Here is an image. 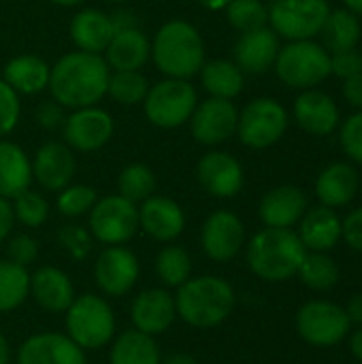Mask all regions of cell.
<instances>
[{"label": "cell", "instance_id": "obj_55", "mask_svg": "<svg viewBox=\"0 0 362 364\" xmlns=\"http://www.w3.org/2000/svg\"><path fill=\"white\" fill-rule=\"evenodd\" d=\"M196 2L207 11H222V9H226V4L230 0H196Z\"/></svg>", "mask_w": 362, "mask_h": 364}, {"label": "cell", "instance_id": "obj_41", "mask_svg": "<svg viewBox=\"0 0 362 364\" xmlns=\"http://www.w3.org/2000/svg\"><path fill=\"white\" fill-rule=\"evenodd\" d=\"M98 200L96 190L90 186H66L58 192L55 207L64 218H81L92 211L94 203Z\"/></svg>", "mask_w": 362, "mask_h": 364}, {"label": "cell", "instance_id": "obj_56", "mask_svg": "<svg viewBox=\"0 0 362 364\" xmlns=\"http://www.w3.org/2000/svg\"><path fill=\"white\" fill-rule=\"evenodd\" d=\"M344 9L352 11L354 15H362V0H344Z\"/></svg>", "mask_w": 362, "mask_h": 364}, {"label": "cell", "instance_id": "obj_22", "mask_svg": "<svg viewBox=\"0 0 362 364\" xmlns=\"http://www.w3.org/2000/svg\"><path fill=\"white\" fill-rule=\"evenodd\" d=\"M139 226L147 237L169 243L183 232L186 215L173 198L151 194L139 207Z\"/></svg>", "mask_w": 362, "mask_h": 364}, {"label": "cell", "instance_id": "obj_21", "mask_svg": "<svg viewBox=\"0 0 362 364\" xmlns=\"http://www.w3.org/2000/svg\"><path fill=\"white\" fill-rule=\"evenodd\" d=\"M280 36L269 28H258L252 32H243L235 43V64L250 75H265L273 68L280 53Z\"/></svg>", "mask_w": 362, "mask_h": 364}, {"label": "cell", "instance_id": "obj_45", "mask_svg": "<svg viewBox=\"0 0 362 364\" xmlns=\"http://www.w3.org/2000/svg\"><path fill=\"white\" fill-rule=\"evenodd\" d=\"M358 73H362V53L358 49L331 53V75H335L344 81Z\"/></svg>", "mask_w": 362, "mask_h": 364}, {"label": "cell", "instance_id": "obj_10", "mask_svg": "<svg viewBox=\"0 0 362 364\" xmlns=\"http://www.w3.org/2000/svg\"><path fill=\"white\" fill-rule=\"evenodd\" d=\"M297 333L314 348H335L348 339L352 322L346 309L331 301H307L297 311Z\"/></svg>", "mask_w": 362, "mask_h": 364}, {"label": "cell", "instance_id": "obj_2", "mask_svg": "<svg viewBox=\"0 0 362 364\" xmlns=\"http://www.w3.org/2000/svg\"><path fill=\"white\" fill-rule=\"evenodd\" d=\"M151 60L164 77L190 81L207 62L201 32L186 19L162 23L151 41Z\"/></svg>", "mask_w": 362, "mask_h": 364}, {"label": "cell", "instance_id": "obj_27", "mask_svg": "<svg viewBox=\"0 0 362 364\" xmlns=\"http://www.w3.org/2000/svg\"><path fill=\"white\" fill-rule=\"evenodd\" d=\"M30 294L45 311L51 314H64L75 301V290L68 275L53 267H43L30 275Z\"/></svg>", "mask_w": 362, "mask_h": 364}, {"label": "cell", "instance_id": "obj_11", "mask_svg": "<svg viewBox=\"0 0 362 364\" xmlns=\"http://www.w3.org/2000/svg\"><path fill=\"white\" fill-rule=\"evenodd\" d=\"M139 230V207L119 194L98 198L90 211V232L105 245H124Z\"/></svg>", "mask_w": 362, "mask_h": 364}, {"label": "cell", "instance_id": "obj_37", "mask_svg": "<svg viewBox=\"0 0 362 364\" xmlns=\"http://www.w3.org/2000/svg\"><path fill=\"white\" fill-rule=\"evenodd\" d=\"M117 190L119 196H124L126 200L139 205L145 198H149L156 190V175L147 164L141 162H132L128 166L122 168L119 177H117Z\"/></svg>", "mask_w": 362, "mask_h": 364}, {"label": "cell", "instance_id": "obj_33", "mask_svg": "<svg viewBox=\"0 0 362 364\" xmlns=\"http://www.w3.org/2000/svg\"><path fill=\"white\" fill-rule=\"evenodd\" d=\"M160 360L154 337L137 328L122 333L111 348V364H160Z\"/></svg>", "mask_w": 362, "mask_h": 364}, {"label": "cell", "instance_id": "obj_3", "mask_svg": "<svg viewBox=\"0 0 362 364\" xmlns=\"http://www.w3.org/2000/svg\"><path fill=\"white\" fill-rule=\"evenodd\" d=\"M307 250L292 228H262L250 239L247 264L265 282L280 284L297 277Z\"/></svg>", "mask_w": 362, "mask_h": 364}, {"label": "cell", "instance_id": "obj_8", "mask_svg": "<svg viewBox=\"0 0 362 364\" xmlns=\"http://www.w3.org/2000/svg\"><path fill=\"white\" fill-rule=\"evenodd\" d=\"M290 124L286 107L269 96L250 100L239 111L237 136L250 149H269L282 141Z\"/></svg>", "mask_w": 362, "mask_h": 364}, {"label": "cell", "instance_id": "obj_36", "mask_svg": "<svg viewBox=\"0 0 362 364\" xmlns=\"http://www.w3.org/2000/svg\"><path fill=\"white\" fill-rule=\"evenodd\" d=\"M147 90H149V83L141 70H111L107 94L115 102L124 107L143 105Z\"/></svg>", "mask_w": 362, "mask_h": 364}, {"label": "cell", "instance_id": "obj_15", "mask_svg": "<svg viewBox=\"0 0 362 364\" xmlns=\"http://www.w3.org/2000/svg\"><path fill=\"white\" fill-rule=\"evenodd\" d=\"M245 243V226L233 211L220 209L211 213L201 230L203 252L215 262L233 260Z\"/></svg>", "mask_w": 362, "mask_h": 364}, {"label": "cell", "instance_id": "obj_6", "mask_svg": "<svg viewBox=\"0 0 362 364\" xmlns=\"http://www.w3.org/2000/svg\"><path fill=\"white\" fill-rule=\"evenodd\" d=\"M198 105L196 90L186 79H162L149 85L143 100V111L149 124L162 130H173L190 122Z\"/></svg>", "mask_w": 362, "mask_h": 364}, {"label": "cell", "instance_id": "obj_34", "mask_svg": "<svg viewBox=\"0 0 362 364\" xmlns=\"http://www.w3.org/2000/svg\"><path fill=\"white\" fill-rule=\"evenodd\" d=\"M297 277L314 292H329L339 284V267L337 262L322 252H307Z\"/></svg>", "mask_w": 362, "mask_h": 364}, {"label": "cell", "instance_id": "obj_17", "mask_svg": "<svg viewBox=\"0 0 362 364\" xmlns=\"http://www.w3.org/2000/svg\"><path fill=\"white\" fill-rule=\"evenodd\" d=\"M94 277L107 296H122L130 292L139 279V260L130 250L109 245L96 260Z\"/></svg>", "mask_w": 362, "mask_h": 364}, {"label": "cell", "instance_id": "obj_5", "mask_svg": "<svg viewBox=\"0 0 362 364\" xmlns=\"http://www.w3.org/2000/svg\"><path fill=\"white\" fill-rule=\"evenodd\" d=\"M273 68L288 87L312 90L331 77V53L314 38L288 41L280 47Z\"/></svg>", "mask_w": 362, "mask_h": 364}, {"label": "cell", "instance_id": "obj_18", "mask_svg": "<svg viewBox=\"0 0 362 364\" xmlns=\"http://www.w3.org/2000/svg\"><path fill=\"white\" fill-rule=\"evenodd\" d=\"M32 177L41 188L49 192H60L70 186L75 177V156L66 143L47 141L43 143L32 160Z\"/></svg>", "mask_w": 362, "mask_h": 364}, {"label": "cell", "instance_id": "obj_44", "mask_svg": "<svg viewBox=\"0 0 362 364\" xmlns=\"http://www.w3.org/2000/svg\"><path fill=\"white\" fill-rule=\"evenodd\" d=\"M60 243L62 247L75 258V260H83L90 250H92V241H90V235L83 226H77V224H70V226H64L60 230Z\"/></svg>", "mask_w": 362, "mask_h": 364}, {"label": "cell", "instance_id": "obj_16", "mask_svg": "<svg viewBox=\"0 0 362 364\" xmlns=\"http://www.w3.org/2000/svg\"><path fill=\"white\" fill-rule=\"evenodd\" d=\"M297 126L312 136H329L341 124V113L335 98L318 87L303 90L292 107Z\"/></svg>", "mask_w": 362, "mask_h": 364}, {"label": "cell", "instance_id": "obj_14", "mask_svg": "<svg viewBox=\"0 0 362 364\" xmlns=\"http://www.w3.org/2000/svg\"><path fill=\"white\" fill-rule=\"evenodd\" d=\"M196 177L201 188L215 198H235L245 181L241 162L233 154L220 149H213L198 160Z\"/></svg>", "mask_w": 362, "mask_h": 364}, {"label": "cell", "instance_id": "obj_25", "mask_svg": "<svg viewBox=\"0 0 362 364\" xmlns=\"http://www.w3.org/2000/svg\"><path fill=\"white\" fill-rule=\"evenodd\" d=\"M297 235L307 252L329 254L341 241V218L337 209L324 205L309 207L299 222Z\"/></svg>", "mask_w": 362, "mask_h": 364}, {"label": "cell", "instance_id": "obj_4", "mask_svg": "<svg viewBox=\"0 0 362 364\" xmlns=\"http://www.w3.org/2000/svg\"><path fill=\"white\" fill-rule=\"evenodd\" d=\"M237 296L233 286L215 275L188 279L175 296L177 316L194 328H213L222 324L235 309Z\"/></svg>", "mask_w": 362, "mask_h": 364}, {"label": "cell", "instance_id": "obj_29", "mask_svg": "<svg viewBox=\"0 0 362 364\" xmlns=\"http://www.w3.org/2000/svg\"><path fill=\"white\" fill-rule=\"evenodd\" d=\"M49 73L51 66L34 55V53H21L11 58L4 68H2V81L17 94H38L43 90H47L49 85Z\"/></svg>", "mask_w": 362, "mask_h": 364}, {"label": "cell", "instance_id": "obj_50", "mask_svg": "<svg viewBox=\"0 0 362 364\" xmlns=\"http://www.w3.org/2000/svg\"><path fill=\"white\" fill-rule=\"evenodd\" d=\"M13 222H15V215H13L11 200L0 196V243L9 237V232L13 228Z\"/></svg>", "mask_w": 362, "mask_h": 364}, {"label": "cell", "instance_id": "obj_40", "mask_svg": "<svg viewBox=\"0 0 362 364\" xmlns=\"http://www.w3.org/2000/svg\"><path fill=\"white\" fill-rule=\"evenodd\" d=\"M11 207H13L15 220H19L28 228H38L49 218V203L38 192H32L30 188L21 192L19 196H15Z\"/></svg>", "mask_w": 362, "mask_h": 364}, {"label": "cell", "instance_id": "obj_43", "mask_svg": "<svg viewBox=\"0 0 362 364\" xmlns=\"http://www.w3.org/2000/svg\"><path fill=\"white\" fill-rule=\"evenodd\" d=\"M21 105H19V94L13 92L2 79H0V139L11 134L19 122Z\"/></svg>", "mask_w": 362, "mask_h": 364}, {"label": "cell", "instance_id": "obj_19", "mask_svg": "<svg viewBox=\"0 0 362 364\" xmlns=\"http://www.w3.org/2000/svg\"><path fill=\"white\" fill-rule=\"evenodd\" d=\"M307 209V194L292 183H284L262 196L258 205V218L267 228H292L301 222Z\"/></svg>", "mask_w": 362, "mask_h": 364}, {"label": "cell", "instance_id": "obj_30", "mask_svg": "<svg viewBox=\"0 0 362 364\" xmlns=\"http://www.w3.org/2000/svg\"><path fill=\"white\" fill-rule=\"evenodd\" d=\"M32 160L13 141L0 139V196L13 200L32 183Z\"/></svg>", "mask_w": 362, "mask_h": 364}, {"label": "cell", "instance_id": "obj_7", "mask_svg": "<svg viewBox=\"0 0 362 364\" xmlns=\"http://www.w3.org/2000/svg\"><path fill=\"white\" fill-rule=\"evenodd\" d=\"M66 314V335L81 350H98L113 339L115 316L109 303L96 294H83L70 303Z\"/></svg>", "mask_w": 362, "mask_h": 364}, {"label": "cell", "instance_id": "obj_47", "mask_svg": "<svg viewBox=\"0 0 362 364\" xmlns=\"http://www.w3.org/2000/svg\"><path fill=\"white\" fill-rule=\"evenodd\" d=\"M34 117H36V124L43 130H60L64 126V119H66V109L60 102H55L53 98L51 100H43L36 107Z\"/></svg>", "mask_w": 362, "mask_h": 364}, {"label": "cell", "instance_id": "obj_42", "mask_svg": "<svg viewBox=\"0 0 362 364\" xmlns=\"http://www.w3.org/2000/svg\"><path fill=\"white\" fill-rule=\"evenodd\" d=\"M339 145L352 164L362 166V111L352 113L339 124Z\"/></svg>", "mask_w": 362, "mask_h": 364}, {"label": "cell", "instance_id": "obj_23", "mask_svg": "<svg viewBox=\"0 0 362 364\" xmlns=\"http://www.w3.org/2000/svg\"><path fill=\"white\" fill-rule=\"evenodd\" d=\"M130 318L137 331L145 333V335H160L166 333L173 324V320L177 318V309H175V299L162 290V288H149L143 290L130 307Z\"/></svg>", "mask_w": 362, "mask_h": 364}, {"label": "cell", "instance_id": "obj_57", "mask_svg": "<svg viewBox=\"0 0 362 364\" xmlns=\"http://www.w3.org/2000/svg\"><path fill=\"white\" fill-rule=\"evenodd\" d=\"M0 364H9V341L0 333Z\"/></svg>", "mask_w": 362, "mask_h": 364}, {"label": "cell", "instance_id": "obj_59", "mask_svg": "<svg viewBox=\"0 0 362 364\" xmlns=\"http://www.w3.org/2000/svg\"><path fill=\"white\" fill-rule=\"evenodd\" d=\"M107 2H115L117 4V2H124V0H107Z\"/></svg>", "mask_w": 362, "mask_h": 364}, {"label": "cell", "instance_id": "obj_26", "mask_svg": "<svg viewBox=\"0 0 362 364\" xmlns=\"http://www.w3.org/2000/svg\"><path fill=\"white\" fill-rule=\"evenodd\" d=\"M70 38L79 51L90 53H105L107 45L111 43L115 30L111 23V17L102 13L100 9H81L70 19Z\"/></svg>", "mask_w": 362, "mask_h": 364}, {"label": "cell", "instance_id": "obj_24", "mask_svg": "<svg viewBox=\"0 0 362 364\" xmlns=\"http://www.w3.org/2000/svg\"><path fill=\"white\" fill-rule=\"evenodd\" d=\"M361 188L358 171L352 162H333L324 166L316 179V196L320 205L331 209L348 207Z\"/></svg>", "mask_w": 362, "mask_h": 364}, {"label": "cell", "instance_id": "obj_20", "mask_svg": "<svg viewBox=\"0 0 362 364\" xmlns=\"http://www.w3.org/2000/svg\"><path fill=\"white\" fill-rule=\"evenodd\" d=\"M17 364H85V354L68 335L38 333L23 341Z\"/></svg>", "mask_w": 362, "mask_h": 364}, {"label": "cell", "instance_id": "obj_13", "mask_svg": "<svg viewBox=\"0 0 362 364\" xmlns=\"http://www.w3.org/2000/svg\"><path fill=\"white\" fill-rule=\"evenodd\" d=\"M237 122L239 109L233 100L209 96L207 100L196 105L190 117V132L196 139V143L215 147L237 134Z\"/></svg>", "mask_w": 362, "mask_h": 364}, {"label": "cell", "instance_id": "obj_39", "mask_svg": "<svg viewBox=\"0 0 362 364\" xmlns=\"http://www.w3.org/2000/svg\"><path fill=\"white\" fill-rule=\"evenodd\" d=\"M156 273L166 286L179 288L183 282L190 279V273H192V262H190L188 252L177 245L164 247L156 258Z\"/></svg>", "mask_w": 362, "mask_h": 364}, {"label": "cell", "instance_id": "obj_52", "mask_svg": "<svg viewBox=\"0 0 362 364\" xmlns=\"http://www.w3.org/2000/svg\"><path fill=\"white\" fill-rule=\"evenodd\" d=\"M344 309H346V314H348V318H350L352 324L362 326V292L352 294V296L348 299V303H346Z\"/></svg>", "mask_w": 362, "mask_h": 364}, {"label": "cell", "instance_id": "obj_31", "mask_svg": "<svg viewBox=\"0 0 362 364\" xmlns=\"http://www.w3.org/2000/svg\"><path fill=\"white\" fill-rule=\"evenodd\" d=\"M201 83L211 98L235 100L243 92L245 73L233 60H211L201 68Z\"/></svg>", "mask_w": 362, "mask_h": 364}, {"label": "cell", "instance_id": "obj_49", "mask_svg": "<svg viewBox=\"0 0 362 364\" xmlns=\"http://www.w3.org/2000/svg\"><path fill=\"white\" fill-rule=\"evenodd\" d=\"M341 94H344L346 102H348L352 109L362 111V73L354 75V77H348V79H344Z\"/></svg>", "mask_w": 362, "mask_h": 364}, {"label": "cell", "instance_id": "obj_53", "mask_svg": "<svg viewBox=\"0 0 362 364\" xmlns=\"http://www.w3.org/2000/svg\"><path fill=\"white\" fill-rule=\"evenodd\" d=\"M348 339H350V352H352V356L362 364V326H358L356 331H350Z\"/></svg>", "mask_w": 362, "mask_h": 364}, {"label": "cell", "instance_id": "obj_12", "mask_svg": "<svg viewBox=\"0 0 362 364\" xmlns=\"http://www.w3.org/2000/svg\"><path fill=\"white\" fill-rule=\"evenodd\" d=\"M113 130L115 124L111 113L94 105L83 109H73L64 119L62 136L73 151L90 154L102 149L111 141Z\"/></svg>", "mask_w": 362, "mask_h": 364}, {"label": "cell", "instance_id": "obj_9", "mask_svg": "<svg viewBox=\"0 0 362 364\" xmlns=\"http://www.w3.org/2000/svg\"><path fill=\"white\" fill-rule=\"evenodd\" d=\"M269 28L286 41L316 38L331 13L329 0H271Z\"/></svg>", "mask_w": 362, "mask_h": 364}, {"label": "cell", "instance_id": "obj_58", "mask_svg": "<svg viewBox=\"0 0 362 364\" xmlns=\"http://www.w3.org/2000/svg\"><path fill=\"white\" fill-rule=\"evenodd\" d=\"M53 4H58V6H79V4H83L85 0H51Z\"/></svg>", "mask_w": 362, "mask_h": 364}, {"label": "cell", "instance_id": "obj_35", "mask_svg": "<svg viewBox=\"0 0 362 364\" xmlns=\"http://www.w3.org/2000/svg\"><path fill=\"white\" fill-rule=\"evenodd\" d=\"M30 294V273L11 260H0V314L17 309Z\"/></svg>", "mask_w": 362, "mask_h": 364}, {"label": "cell", "instance_id": "obj_38", "mask_svg": "<svg viewBox=\"0 0 362 364\" xmlns=\"http://www.w3.org/2000/svg\"><path fill=\"white\" fill-rule=\"evenodd\" d=\"M224 11L228 23L241 34L269 26V11L262 0H230Z\"/></svg>", "mask_w": 362, "mask_h": 364}, {"label": "cell", "instance_id": "obj_54", "mask_svg": "<svg viewBox=\"0 0 362 364\" xmlns=\"http://www.w3.org/2000/svg\"><path fill=\"white\" fill-rule=\"evenodd\" d=\"M160 364H196V360L190 354H171L164 360H160Z\"/></svg>", "mask_w": 362, "mask_h": 364}, {"label": "cell", "instance_id": "obj_51", "mask_svg": "<svg viewBox=\"0 0 362 364\" xmlns=\"http://www.w3.org/2000/svg\"><path fill=\"white\" fill-rule=\"evenodd\" d=\"M111 17V23H113V30L115 32H122V30H130V28H139V21H137V15L128 9H122V11H115Z\"/></svg>", "mask_w": 362, "mask_h": 364}, {"label": "cell", "instance_id": "obj_48", "mask_svg": "<svg viewBox=\"0 0 362 364\" xmlns=\"http://www.w3.org/2000/svg\"><path fill=\"white\" fill-rule=\"evenodd\" d=\"M341 241H346L350 250L362 254V207L352 209L341 218Z\"/></svg>", "mask_w": 362, "mask_h": 364}, {"label": "cell", "instance_id": "obj_1", "mask_svg": "<svg viewBox=\"0 0 362 364\" xmlns=\"http://www.w3.org/2000/svg\"><path fill=\"white\" fill-rule=\"evenodd\" d=\"M111 68L100 53L68 51L64 53L49 73L51 98L64 109L94 107L107 96Z\"/></svg>", "mask_w": 362, "mask_h": 364}, {"label": "cell", "instance_id": "obj_28", "mask_svg": "<svg viewBox=\"0 0 362 364\" xmlns=\"http://www.w3.org/2000/svg\"><path fill=\"white\" fill-rule=\"evenodd\" d=\"M151 58V41L139 30L115 32L105 49V60L111 70H141Z\"/></svg>", "mask_w": 362, "mask_h": 364}, {"label": "cell", "instance_id": "obj_32", "mask_svg": "<svg viewBox=\"0 0 362 364\" xmlns=\"http://www.w3.org/2000/svg\"><path fill=\"white\" fill-rule=\"evenodd\" d=\"M322 47L329 53H339L348 49H356L362 38V26L358 15L348 9H331L322 30Z\"/></svg>", "mask_w": 362, "mask_h": 364}, {"label": "cell", "instance_id": "obj_46", "mask_svg": "<svg viewBox=\"0 0 362 364\" xmlns=\"http://www.w3.org/2000/svg\"><path fill=\"white\" fill-rule=\"evenodd\" d=\"M38 256V243L30 235H17L9 243V260L21 267H28Z\"/></svg>", "mask_w": 362, "mask_h": 364}]
</instances>
